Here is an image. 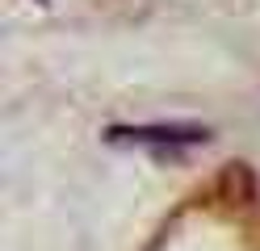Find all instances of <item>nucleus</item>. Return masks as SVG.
Listing matches in <instances>:
<instances>
[{"mask_svg": "<svg viewBox=\"0 0 260 251\" xmlns=\"http://www.w3.org/2000/svg\"><path fill=\"white\" fill-rule=\"evenodd\" d=\"M113 142H135V147H189V142H206L202 126H118L109 130Z\"/></svg>", "mask_w": 260, "mask_h": 251, "instance_id": "obj_1", "label": "nucleus"}]
</instances>
